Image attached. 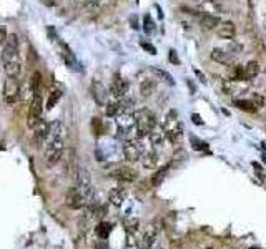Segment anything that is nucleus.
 <instances>
[{"instance_id":"nucleus-1","label":"nucleus","mask_w":266,"mask_h":249,"mask_svg":"<svg viewBox=\"0 0 266 249\" xmlns=\"http://www.w3.org/2000/svg\"><path fill=\"white\" fill-rule=\"evenodd\" d=\"M135 126H137V137L145 138L156 128V116L148 108L135 111Z\"/></svg>"},{"instance_id":"nucleus-2","label":"nucleus","mask_w":266,"mask_h":249,"mask_svg":"<svg viewBox=\"0 0 266 249\" xmlns=\"http://www.w3.org/2000/svg\"><path fill=\"white\" fill-rule=\"evenodd\" d=\"M75 183H77V190L80 191V194L84 196V199L87 201V204H91L93 203V196H95V191H93V185H91V178H90V173L87 171L85 168H78L77 169V176H75Z\"/></svg>"},{"instance_id":"nucleus-3","label":"nucleus","mask_w":266,"mask_h":249,"mask_svg":"<svg viewBox=\"0 0 266 249\" xmlns=\"http://www.w3.org/2000/svg\"><path fill=\"white\" fill-rule=\"evenodd\" d=\"M65 151V138H47L45 161L49 166H54L62 160Z\"/></svg>"},{"instance_id":"nucleus-4","label":"nucleus","mask_w":266,"mask_h":249,"mask_svg":"<svg viewBox=\"0 0 266 249\" xmlns=\"http://www.w3.org/2000/svg\"><path fill=\"white\" fill-rule=\"evenodd\" d=\"M117 128H118L120 138L133 139V133L137 135V126H135V113H120L117 115Z\"/></svg>"},{"instance_id":"nucleus-5","label":"nucleus","mask_w":266,"mask_h":249,"mask_svg":"<svg viewBox=\"0 0 266 249\" xmlns=\"http://www.w3.org/2000/svg\"><path fill=\"white\" fill-rule=\"evenodd\" d=\"M2 97L3 102L7 105H15L22 97V86L17 78L7 77L5 83H3V88H2Z\"/></svg>"},{"instance_id":"nucleus-6","label":"nucleus","mask_w":266,"mask_h":249,"mask_svg":"<svg viewBox=\"0 0 266 249\" xmlns=\"http://www.w3.org/2000/svg\"><path fill=\"white\" fill-rule=\"evenodd\" d=\"M42 111H43V100L42 95L37 93L32 97V102H30L29 107V120H27L29 128H33L37 125V121L42 118Z\"/></svg>"},{"instance_id":"nucleus-7","label":"nucleus","mask_w":266,"mask_h":249,"mask_svg":"<svg viewBox=\"0 0 266 249\" xmlns=\"http://www.w3.org/2000/svg\"><path fill=\"white\" fill-rule=\"evenodd\" d=\"M145 155L143 153V145L140 143V139L133 138V139H128V141L123 145V156L125 160L132 161V163H135V161H140L142 156Z\"/></svg>"},{"instance_id":"nucleus-8","label":"nucleus","mask_w":266,"mask_h":249,"mask_svg":"<svg viewBox=\"0 0 266 249\" xmlns=\"http://www.w3.org/2000/svg\"><path fill=\"white\" fill-rule=\"evenodd\" d=\"M158 233H160V222L158 221H151L150 224L147 226L145 233H143V236H142L140 249H151V248H153Z\"/></svg>"},{"instance_id":"nucleus-9","label":"nucleus","mask_w":266,"mask_h":249,"mask_svg":"<svg viewBox=\"0 0 266 249\" xmlns=\"http://www.w3.org/2000/svg\"><path fill=\"white\" fill-rule=\"evenodd\" d=\"M14 56H19V37L17 33H10L7 35V40L3 43V52H2V62H5L8 58H14Z\"/></svg>"},{"instance_id":"nucleus-10","label":"nucleus","mask_w":266,"mask_h":249,"mask_svg":"<svg viewBox=\"0 0 266 249\" xmlns=\"http://www.w3.org/2000/svg\"><path fill=\"white\" fill-rule=\"evenodd\" d=\"M126 91H128V82L123 80L120 75H115L113 77V82L110 85V95L115 100H120V98H125Z\"/></svg>"},{"instance_id":"nucleus-11","label":"nucleus","mask_w":266,"mask_h":249,"mask_svg":"<svg viewBox=\"0 0 266 249\" xmlns=\"http://www.w3.org/2000/svg\"><path fill=\"white\" fill-rule=\"evenodd\" d=\"M65 203H67V206H70L72 209H80V208L87 206V201L84 199V196L80 194V191L77 190V186H73L67 191Z\"/></svg>"},{"instance_id":"nucleus-12","label":"nucleus","mask_w":266,"mask_h":249,"mask_svg":"<svg viewBox=\"0 0 266 249\" xmlns=\"http://www.w3.org/2000/svg\"><path fill=\"white\" fill-rule=\"evenodd\" d=\"M3 63V70H5L7 77L12 78H19L22 73V62L19 60V56H14V58H8Z\"/></svg>"},{"instance_id":"nucleus-13","label":"nucleus","mask_w":266,"mask_h":249,"mask_svg":"<svg viewBox=\"0 0 266 249\" xmlns=\"http://www.w3.org/2000/svg\"><path fill=\"white\" fill-rule=\"evenodd\" d=\"M216 33L220 38H225V40H231V38H235V35H236V27H235L233 22L226 20V22H221L220 25L216 27Z\"/></svg>"},{"instance_id":"nucleus-14","label":"nucleus","mask_w":266,"mask_h":249,"mask_svg":"<svg viewBox=\"0 0 266 249\" xmlns=\"http://www.w3.org/2000/svg\"><path fill=\"white\" fill-rule=\"evenodd\" d=\"M112 176L113 178H117L118 181H123V183H132L137 180V171L132 168H118V169H115V171L112 173Z\"/></svg>"},{"instance_id":"nucleus-15","label":"nucleus","mask_w":266,"mask_h":249,"mask_svg":"<svg viewBox=\"0 0 266 249\" xmlns=\"http://www.w3.org/2000/svg\"><path fill=\"white\" fill-rule=\"evenodd\" d=\"M33 135H35V138L38 139V141H43V139H47V137H49V132H50V123H47L43 118H40V120L37 121V125L33 126Z\"/></svg>"},{"instance_id":"nucleus-16","label":"nucleus","mask_w":266,"mask_h":249,"mask_svg":"<svg viewBox=\"0 0 266 249\" xmlns=\"http://www.w3.org/2000/svg\"><path fill=\"white\" fill-rule=\"evenodd\" d=\"M125 198H126V191L123 188H113V190H110V193H108V199H110L113 206H121Z\"/></svg>"},{"instance_id":"nucleus-17","label":"nucleus","mask_w":266,"mask_h":249,"mask_svg":"<svg viewBox=\"0 0 266 249\" xmlns=\"http://www.w3.org/2000/svg\"><path fill=\"white\" fill-rule=\"evenodd\" d=\"M200 24L205 30H215L218 25L221 24V20L218 19L215 15H210V14H202L200 15Z\"/></svg>"},{"instance_id":"nucleus-18","label":"nucleus","mask_w":266,"mask_h":249,"mask_svg":"<svg viewBox=\"0 0 266 249\" xmlns=\"http://www.w3.org/2000/svg\"><path fill=\"white\" fill-rule=\"evenodd\" d=\"M93 97L95 100H97V103L98 105H105L107 103V90L103 88V85L102 83H98V82H93Z\"/></svg>"},{"instance_id":"nucleus-19","label":"nucleus","mask_w":266,"mask_h":249,"mask_svg":"<svg viewBox=\"0 0 266 249\" xmlns=\"http://www.w3.org/2000/svg\"><path fill=\"white\" fill-rule=\"evenodd\" d=\"M142 165L145 166L147 169H155L158 166V155L155 151H150V153H145L142 156Z\"/></svg>"},{"instance_id":"nucleus-20","label":"nucleus","mask_w":266,"mask_h":249,"mask_svg":"<svg viewBox=\"0 0 266 249\" xmlns=\"http://www.w3.org/2000/svg\"><path fill=\"white\" fill-rule=\"evenodd\" d=\"M211 58L215 60V62L223 63V65L231 63V54H228V52H226V50H221V49H213V52H211Z\"/></svg>"},{"instance_id":"nucleus-21","label":"nucleus","mask_w":266,"mask_h":249,"mask_svg":"<svg viewBox=\"0 0 266 249\" xmlns=\"http://www.w3.org/2000/svg\"><path fill=\"white\" fill-rule=\"evenodd\" d=\"M155 88H156V83L153 80H143L140 83V95H142V98H150L151 95L155 93Z\"/></svg>"},{"instance_id":"nucleus-22","label":"nucleus","mask_w":266,"mask_h":249,"mask_svg":"<svg viewBox=\"0 0 266 249\" xmlns=\"http://www.w3.org/2000/svg\"><path fill=\"white\" fill-rule=\"evenodd\" d=\"M148 138H150L151 145L158 146V145H161V143H163V139L167 138V135H165V130H163V128H158V126H156L153 132L148 135Z\"/></svg>"},{"instance_id":"nucleus-23","label":"nucleus","mask_w":266,"mask_h":249,"mask_svg":"<svg viewBox=\"0 0 266 249\" xmlns=\"http://www.w3.org/2000/svg\"><path fill=\"white\" fill-rule=\"evenodd\" d=\"M235 107H238L241 111H248V113L258 111V107H256L251 100H236V102H235Z\"/></svg>"},{"instance_id":"nucleus-24","label":"nucleus","mask_w":266,"mask_h":249,"mask_svg":"<svg viewBox=\"0 0 266 249\" xmlns=\"http://www.w3.org/2000/svg\"><path fill=\"white\" fill-rule=\"evenodd\" d=\"M243 68H245V80H251V78H255L260 73L258 62H248Z\"/></svg>"},{"instance_id":"nucleus-25","label":"nucleus","mask_w":266,"mask_h":249,"mask_svg":"<svg viewBox=\"0 0 266 249\" xmlns=\"http://www.w3.org/2000/svg\"><path fill=\"white\" fill-rule=\"evenodd\" d=\"M95 233H97L100 239H107L112 233V224L110 222H100L97 226V229H95Z\"/></svg>"},{"instance_id":"nucleus-26","label":"nucleus","mask_w":266,"mask_h":249,"mask_svg":"<svg viewBox=\"0 0 266 249\" xmlns=\"http://www.w3.org/2000/svg\"><path fill=\"white\" fill-rule=\"evenodd\" d=\"M167 174H168V166H165V168H160L158 171L153 174V178H151V185H153L155 188H158L161 183H163L165 178H167Z\"/></svg>"},{"instance_id":"nucleus-27","label":"nucleus","mask_w":266,"mask_h":249,"mask_svg":"<svg viewBox=\"0 0 266 249\" xmlns=\"http://www.w3.org/2000/svg\"><path fill=\"white\" fill-rule=\"evenodd\" d=\"M40 82H42V75L38 72L33 73V77H32V80H30V91H32V97L33 95H37V93H40Z\"/></svg>"},{"instance_id":"nucleus-28","label":"nucleus","mask_w":266,"mask_h":249,"mask_svg":"<svg viewBox=\"0 0 266 249\" xmlns=\"http://www.w3.org/2000/svg\"><path fill=\"white\" fill-rule=\"evenodd\" d=\"M60 98H62V91H60V90H52L50 95H49V100H47V110H52V108L59 103Z\"/></svg>"},{"instance_id":"nucleus-29","label":"nucleus","mask_w":266,"mask_h":249,"mask_svg":"<svg viewBox=\"0 0 266 249\" xmlns=\"http://www.w3.org/2000/svg\"><path fill=\"white\" fill-rule=\"evenodd\" d=\"M105 115L107 116H117L118 115V100H113V102L105 103Z\"/></svg>"},{"instance_id":"nucleus-30","label":"nucleus","mask_w":266,"mask_h":249,"mask_svg":"<svg viewBox=\"0 0 266 249\" xmlns=\"http://www.w3.org/2000/svg\"><path fill=\"white\" fill-rule=\"evenodd\" d=\"M151 72L155 73V75H158L161 80L163 82H167V83H170V85H173V77L170 75V73H167V72H163V70H160V68H151Z\"/></svg>"},{"instance_id":"nucleus-31","label":"nucleus","mask_w":266,"mask_h":249,"mask_svg":"<svg viewBox=\"0 0 266 249\" xmlns=\"http://www.w3.org/2000/svg\"><path fill=\"white\" fill-rule=\"evenodd\" d=\"M231 78H233L235 82H245V68H243V67H235Z\"/></svg>"},{"instance_id":"nucleus-32","label":"nucleus","mask_w":266,"mask_h":249,"mask_svg":"<svg viewBox=\"0 0 266 249\" xmlns=\"http://www.w3.org/2000/svg\"><path fill=\"white\" fill-rule=\"evenodd\" d=\"M125 224H126V231H128V233H137L140 222H138L137 218H133V220H126Z\"/></svg>"},{"instance_id":"nucleus-33","label":"nucleus","mask_w":266,"mask_h":249,"mask_svg":"<svg viewBox=\"0 0 266 249\" xmlns=\"http://www.w3.org/2000/svg\"><path fill=\"white\" fill-rule=\"evenodd\" d=\"M143 27H145V32L147 33H151L153 32V22H151V17L150 15H145V19H143Z\"/></svg>"},{"instance_id":"nucleus-34","label":"nucleus","mask_w":266,"mask_h":249,"mask_svg":"<svg viewBox=\"0 0 266 249\" xmlns=\"http://www.w3.org/2000/svg\"><path fill=\"white\" fill-rule=\"evenodd\" d=\"M140 45H142V49H143V50H147L150 55H156V49H155L153 45H150V43H147V42H142Z\"/></svg>"},{"instance_id":"nucleus-35","label":"nucleus","mask_w":266,"mask_h":249,"mask_svg":"<svg viewBox=\"0 0 266 249\" xmlns=\"http://www.w3.org/2000/svg\"><path fill=\"white\" fill-rule=\"evenodd\" d=\"M168 58H170V62H172L173 65H178V63H180V58H178V55H177V52H175V50H170Z\"/></svg>"},{"instance_id":"nucleus-36","label":"nucleus","mask_w":266,"mask_h":249,"mask_svg":"<svg viewBox=\"0 0 266 249\" xmlns=\"http://www.w3.org/2000/svg\"><path fill=\"white\" fill-rule=\"evenodd\" d=\"M7 27H0V45H3V43H5V40H7Z\"/></svg>"},{"instance_id":"nucleus-37","label":"nucleus","mask_w":266,"mask_h":249,"mask_svg":"<svg viewBox=\"0 0 266 249\" xmlns=\"http://www.w3.org/2000/svg\"><path fill=\"white\" fill-rule=\"evenodd\" d=\"M253 103H255L256 107H263V105H265V98L260 97V95H255V97H253Z\"/></svg>"},{"instance_id":"nucleus-38","label":"nucleus","mask_w":266,"mask_h":249,"mask_svg":"<svg viewBox=\"0 0 266 249\" xmlns=\"http://www.w3.org/2000/svg\"><path fill=\"white\" fill-rule=\"evenodd\" d=\"M95 249H110V248H108V244H107L105 239H102L100 243L95 244Z\"/></svg>"},{"instance_id":"nucleus-39","label":"nucleus","mask_w":266,"mask_h":249,"mask_svg":"<svg viewBox=\"0 0 266 249\" xmlns=\"http://www.w3.org/2000/svg\"><path fill=\"white\" fill-rule=\"evenodd\" d=\"M84 2H85L87 7H97L100 3V0H84Z\"/></svg>"},{"instance_id":"nucleus-40","label":"nucleus","mask_w":266,"mask_h":249,"mask_svg":"<svg viewBox=\"0 0 266 249\" xmlns=\"http://www.w3.org/2000/svg\"><path fill=\"white\" fill-rule=\"evenodd\" d=\"M191 120H193V123H196V125H203L202 118H200V115H196V113H193V115H191Z\"/></svg>"},{"instance_id":"nucleus-41","label":"nucleus","mask_w":266,"mask_h":249,"mask_svg":"<svg viewBox=\"0 0 266 249\" xmlns=\"http://www.w3.org/2000/svg\"><path fill=\"white\" fill-rule=\"evenodd\" d=\"M195 75H198L200 77V80H202V83H207V78H205V75L202 72H198V70H195Z\"/></svg>"},{"instance_id":"nucleus-42","label":"nucleus","mask_w":266,"mask_h":249,"mask_svg":"<svg viewBox=\"0 0 266 249\" xmlns=\"http://www.w3.org/2000/svg\"><path fill=\"white\" fill-rule=\"evenodd\" d=\"M250 249H260V248H250Z\"/></svg>"},{"instance_id":"nucleus-43","label":"nucleus","mask_w":266,"mask_h":249,"mask_svg":"<svg viewBox=\"0 0 266 249\" xmlns=\"http://www.w3.org/2000/svg\"><path fill=\"white\" fill-rule=\"evenodd\" d=\"M208 249H213V248H208Z\"/></svg>"}]
</instances>
